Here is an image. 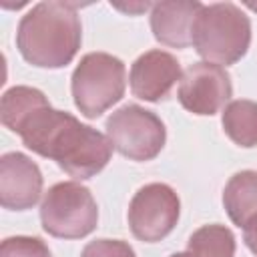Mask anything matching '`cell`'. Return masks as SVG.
Wrapping results in <instances>:
<instances>
[{
    "mask_svg": "<svg viewBox=\"0 0 257 257\" xmlns=\"http://www.w3.org/2000/svg\"><path fill=\"white\" fill-rule=\"evenodd\" d=\"M32 153L54 161L70 177L84 181L98 175L110 161L112 145L100 131L82 124L66 110L48 104L36 108L16 133Z\"/></svg>",
    "mask_w": 257,
    "mask_h": 257,
    "instance_id": "1",
    "label": "cell"
},
{
    "mask_svg": "<svg viewBox=\"0 0 257 257\" xmlns=\"http://www.w3.org/2000/svg\"><path fill=\"white\" fill-rule=\"evenodd\" d=\"M82 42L80 16L72 2H38L18 22L16 48L38 68H62L72 62Z\"/></svg>",
    "mask_w": 257,
    "mask_h": 257,
    "instance_id": "2",
    "label": "cell"
},
{
    "mask_svg": "<svg viewBox=\"0 0 257 257\" xmlns=\"http://www.w3.org/2000/svg\"><path fill=\"white\" fill-rule=\"evenodd\" d=\"M193 48L205 62L235 64L251 44V20L233 2L203 4L193 24Z\"/></svg>",
    "mask_w": 257,
    "mask_h": 257,
    "instance_id": "3",
    "label": "cell"
},
{
    "mask_svg": "<svg viewBox=\"0 0 257 257\" xmlns=\"http://www.w3.org/2000/svg\"><path fill=\"white\" fill-rule=\"evenodd\" d=\"M126 88L124 62L108 52H88L76 64L70 90L74 106L86 118H98L116 104Z\"/></svg>",
    "mask_w": 257,
    "mask_h": 257,
    "instance_id": "4",
    "label": "cell"
},
{
    "mask_svg": "<svg viewBox=\"0 0 257 257\" xmlns=\"http://www.w3.org/2000/svg\"><path fill=\"white\" fill-rule=\"evenodd\" d=\"M42 229L58 239H82L98 225L96 201L84 185L64 181L52 185L40 203Z\"/></svg>",
    "mask_w": 257,
    "mask_h": 257,
    "instance_id": "5",
    "label": "cell"
},
{
    "mask_svg": "<svg viewBox=\"0 0 257 257\" xmlns=\"http://www.w3.org/2000/svg\"><path fill=\"white\" fill-rule=\"evenodd\" d=\"M106 137L114 151L131 161H153L165 147L163 120L139 104H124L106 118Z\"/></svg>",
    "mask_w": 257,
    "mask_h": 257,
    "instance_id": "6",
    "label": "cell"
},
{
    "mask_svg": "<svg viewBox=\"0 0 257 257\" xmlns=\"http://www.w3.org/2000/svg\"><path fill=\"white\" fill-rule=\"evenodd\" d=\"M179 215L181 201L175 189L165 183H149L131 199L128 227L139 241L157 243L175 229Z\"/></svg>",
    "mask_w": 257,
    "mask_h": 257,
    "instance_id": "7",
    "label": "cell"
},
{
    "mask_svg": "<svg viewBox=\"0 0 257 257\" xmlns=\"http://www.w3.org/2000/svg\"><path fill=\"white\" fill-rule=\"evenodd\" d=\"M233 94V84L229 72L213 62H195L191 64L179 82L177 98L185 110L211 116L219 112Z\"/></svg>",
    "mask_w": 257,
    "mask_h": 257,
    "instance_id": "8",
    "label": "cell"
},
{
    "mask_svg": "<svg viewBox=\"0 0 257 257\" xmlns=\"http://www.w3.org/2000/svg\"><path fill=\"white\" fill-rule=\"evenodd\" d=\"M42 195L40 167L24 153L0 157V205L10 211L32 209Z\"/></svg>",
    "mask_w": 257,
    "mask_h": 257,
    "instance_id": "9",
    "label": "cell"
},
{
    "mask_svg": "<svg viewBox=\"0 0 257 257\" xmlns=\"http://www.w3.org/2000/svg\"><path fill=\"white\" fill-rule=\"evenodd\" d=\"M183 70L179 60L167 50H147L141 54L128 74L131 92L147 102H159L167 98L177 82H181Z\"/></svg>",
    "mask_w": 257,
    "mask_h": 257,
    "instance_id": "10",
    "label": "cell"
},
{
    "mask_svg": "<svg viewBox=\"0 0 257 257\" xmlns=\"http://www.w3.org/2000/svg\"><path fill=\"white\" fill-rule=\"evenodd\" d=\"M197 0H163L151 6V30L157 42L171 48H187L193 40V24L201 10Z\"/></svg>",
    "mask_w": 257,
    "mask_h": 257,
    "instance_id": "11",
    "label": "cell"
},
{
    "mask_svg": "<svg viewBox=\"0 0 257 257\" xmlns=\"http://www.w3.org/2000/svg\"><path fill=\"white\" fill-rule=\"evenodd\" d=\"M223 207L229 219L241 229L257 223V171L245 169L227 181L223 189Z\"/></svg>",
    "mask_w": 257,
    "mask_h": 257,
    "instance_id": "12",
    "label": "cell"
},
{
    "mask_svg": "<svg viewBox=\"0 0 257 257\" xmlns=\"http://www.w3.org/2000/svg\"><path fill=\"white\" fill-rule=\"evenodd\" d=\"M221 124L225 135L239 147H257V102L239 98L223 108Z\"/></svg>",
    "mask_w": 257,
    "mask_h": 257,
    "instance_id": "13",
    "label": "cell"
},
{
    "mask_svg": "<svg viewBox=\"0 0 257 257\" xmlns=\"http://www.w3.org/2000/svg\"><path fill=\"white\" fill-rule=\"evenodd\" d=\"M42 104H48V98L42 90L34 86H12L2 94L0 100V118L6 128L18 133L24 120Z\"/></svg>",
    "mask_w": 257,
    "mask_h": 257,
    "instance_id": "14",
    "label": "cell"
},
{
    "mask_svg": "<svg viewBox=\"0 0 257 257\" xmlns=\"http://www.w3.org/2000/svg\"><path fill=\"white\" fill-rule=\"evenodd\" d=\"M235 235L229 227L211 223L199 227L187 243L191 257H235Z\"/></svg>",
    "mask_w": 257,
    "mask_h": 257,
    "instance_id": "15",
    "label": "cell"
},
{
    "mask_svg": "<svg viewBox=\"0 0 257 257\" xmlns=\"http://www.w3.org/2000/svg\"><path fill=\"white\" fill-rule=\"evenodd\" d=\"M0 257H52V253L40 237L16 235L2 241Z\"/></svg>",
    "mask_w": 257,
    "mask_h": 257,
    "instance_id": "16",
    "label": "cell"
},
{
    "mask_svg": "<svg viewBox=\"0 0 257 257\" xmlns=\"http://www.w3.org/2000/svg\"><path fill=\"white\" fill-rule=\"evenodd\" d=\"M80 257H137V253L122 239H94L84 245Z\"/></svg>",
    "mask_w": 257,
    "mask_h": 257,
    "instance_id": "17",
    "label": "cell"
},
{
    "mask_svg": "<svg viewBox=\"0 0 257 257\" xmlns=\"http://www.w3.org/2000/svg\"><path fill=\"white\" fill-rule=\"evenodd\" d=\"M243 241L249 247V251L253 255H257V223H253L247 229H243Z\"/></svg>",
    "mask_w": 257,
    "mask_h": 257,
    "instance_id": "18",
    "label": "cell"
},
{
    "mask_svg": "<svg viewBox=\"0 0 257 257\" xmlns=\"http://www.w3.org/2000/svg\"><path fill=\"white\" fill-rule=\"evenodd\" d=\"M171 257H191V255H189V253H187V251H185V253H173V255H171Z\"/></svg>",
    "mask_w": 257,
    "mask_h": 257,
    "instance_id": "19",
    "label": "cell"
}]
</instances>
